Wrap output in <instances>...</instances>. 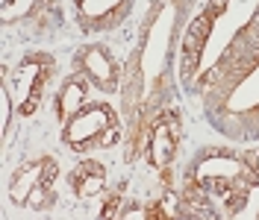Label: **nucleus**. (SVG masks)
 Instances as JSON below:
<instances>
[{"label": "nucleus", "instance_id": "obj_1", "mask_svg": "<svg viewBox=\"0 0 259 220\" xmlns=\"http://www.w3.org/2000/svg\"><path fill=\"white\" fill-rule=\"evenodd\" d=\"M80 103V88L77 85H71L68 91H65V106H62V112H71V106H77Z\"/></svg>", "mask_w": 259, "mask_h": 220}]
</instances>
